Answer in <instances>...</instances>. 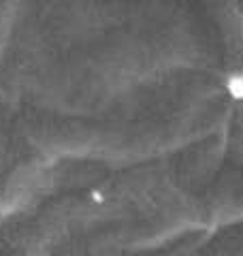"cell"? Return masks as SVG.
<instances>
[{"mask_svg": "<svg viewBox=\"0 0 243 256\" xmlns=\"http://www.w3.org/2000/svg\"><path fill=\"white\" fill-rule=\"evenodd\" d=\"M224 88L232 100L243 102V70H237V73H230L226 77Z\"/></svg>", "mask_w": 243, "mask_h": 256, "instance_id": "cell-1", "label": "cell"}]
</instances>
